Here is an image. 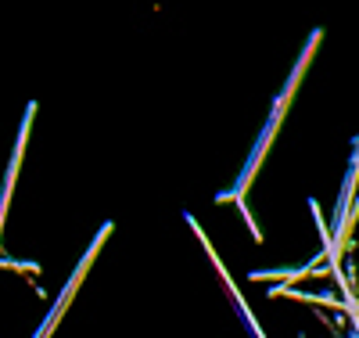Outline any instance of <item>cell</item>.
I'll use <instances>...</instances> for the list:
<instances>
[{
  "label": "cell",
  "instance_id": "obj_1",
  "mask_svg": "<svg viewBox=\"0 0 359 338\" xmlns=\"http://www.w3.org/2000/svg\"><path fill=\"white\" fill-rule=\"evenodd\" d=\"M111 234V223H104L101 227V234L94 238V245H90V249H86V256H83V263L76 266V273H72V278H69V285H65V292L62 295H57V302L50 306V317H47V324L40 327V334L36 338H50V331L57 327V320H62V313H65V306L72 302V295H76V288H79V281L86 278V270H90V263H94V256L101 252V245H104V238Z\"/></svg>",
  "mask_w": 359,
  "mask_h": 338
}]
</instances>
